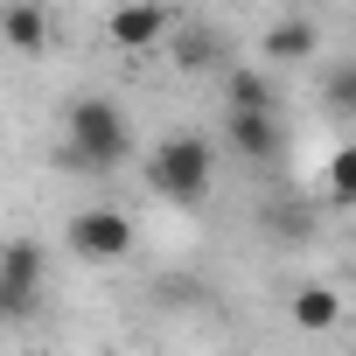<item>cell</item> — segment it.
Masks as SVG:
<instances>
[{
    "instance_id": "obj_11",
    "label": "cell",
    "mask_w": 356,
    "mask_h": 356,
    "mask_svg": "<svg viewBox=\"0 0 356 356\" xmlns=\"http://www.w3.org/2000/svg\"><path fill=\"white\" fill-rule=\"evenodd\" d=\"M217 63H224V35L217 29H182V35H175V70H182V77L217 70Z\"/></svg>"
},
{
    "instance_id": "obj_3",
    "label": "cell",
    "mask_w": 356,
    "mask_h": 356,
    "mask_svg": "<svg viewBox=\"0 0 356 356\" xmlns=\"http://www.w3.org/2000/svg\"><path fill=\"white\" fill-rule=\"evenodd\" d=\"M63 245L84 259V266H119L133 252V217L112 210V203H91V210H70L63 224Z\"/></svg>"
},
{
    "instance_id": "obj_8",
    "label": "cell",
    "mask_w": 356,
    "mask_h": 356,
    "mask_svg": "<svg viewBox=\"0 0 356 356\" xmlns=\"http://www.w3.org/2000/svg\"><path fill=\"white\" fill-rule=\"evenodd\" d=\"M224 140H231V154L238 161H252V168H266V161H280V112H224Z\"/></svg>"
},
{
    "instance_id": "obj_13",
    "label": "cell",
    "mask_w": 356,
    "mask_h": 356,
    "mask_svg": "<svg viewBox=\"0 0 356 356\" xmlns=\"http://www.w3.org/2000/svg\"><path fill=\"white\" fill-rule=\"evenodd\" d=\"M321 98H328V112H356V56H342L321 77Z\"/></svg>"
},
{
    "instance_id": "obj_2",
    "label": "cell",
    "mask_w": 356,
    "mask_h": 356,
    "mask_svg": "<svg viewBox=\"0 0 356 356\" xmlns=\"http://www.w3.org/2000/svg\"><path fill=\"white\" fill-rule=\"evenodd\" d=\"M217 182V147L203 133H168L161 147H147V189L175 210H196Z\"/></svg>"
},
{
    "instance_id": "obj_14",
    "label": "cell",
    "mask_w": 356,
    "mask_h": 356,
    "mask_svg": "<svg viewBox=\"0 0 356 356\" xmlns=\"http://www.w3.org/2000/svg\"><path fill=\"white\" fill-rule=\"evenodd\" d=\"M8 321H15V307H8V293H0V328H8Z\"/></svg>"
},
{
    "instance_id": "obj_7",
    "label": "cell",
    "mask_w": 356,
    "mask_h": 356,
    "mask_svg": "<svg viewBox=\"0 0 356 356\" xmlns=\"http://www.w3.org/2000/svg\"><path fill=\"white\" fill-rule=\"evenodd\" d=\"M42 245L35 238H8V245H0V293H8V307L15 314H29L35 307V293H42Z\"/></svg>"
},
{
    "instance_id": "obj_12",
    "label": "cell",
    "mask_w": 356,
    "mask_h": 356,
    "mask_svg": "<svg viewBox=\"0 0 356 356\" xmlns=\"http://www.w3.org/2000/svg\"><path fill=\"white\" fill-rule=\"evenodd\" d=\"M321 196H328L335 210H356V140H342V147L328 154V168H321Z\"/></svg>"
},
{
    "instance_id": "obj_10",
    "label": "cell",
    "mask_w": 356,
    "mask_h": 356,
    "mask_svg": "<svg viewBox=\"0 0 356 356\" xmlns=\"http://www.w3.org/2000/svg\"><path fill=\"white\" fill-rule=\"evenodd\" d=\"M224 112H280V91L266 63H231L224 70Z\"/></svg>"
},
{
    "instance_id": "obj_6",
    "label": "cell",
    "mask_w": 356,
    "mask_h": 356,
    "mask_svg": "<svg viewBox=\"0 0 356 356\" xmlns=\"http://www.w3.org/2000/svg\"><path fill=\"white\" fill-rule=\"evenodd\" d=\"M342 286L335 280H300L293 293H286V321H293V335H335L342 328Z\"/></svg>"
},
{
    "instance_id": "obj_5",
    "label": "cell",
    "mask_w": 356,
    "mask_h": 356,
    "mask_svg": "<svg viewBox=\"0 0 356 356\" xmlns=\"http://www.w3.org/2000/svg\"><path fill=\"white\" fill-rule=\"evenodd\" d=\"M307 56H321V22L314 15H273L266 29H259V63H307Z\"/></svg>"
},
{
    "instance_id": "obj_4",
    "label": "cell",
    "mask_w": 356,
    "mask_h": 356,
    "mask_svg": "<svg viewBox=\"0 0 356 356\" xmlns=\"http://www.w3.org/2000/svg\"><path fill=\"white\" fill-rule=\"evenodd\" d=\"M168 35H175V15L168 8H112L105 15V42L126 49V56H154Z\"/></svg>"
},
{
    "instance_id": "obj_9",
    "label": "cell",
    "mask_w": 356,
    "mask_h": 356,
    "mask_svg": "<svg viewBox=\"0 0 356 356\" xmlns=\"http://www.w3.org/2000/svg\"><path fill=\"white\" fill-rule=\"evenodd\" d=\"M49 35H56L49 8H35V0H8V8H0V42H8L15 56H42Z\"/></svg>"
},
{
    "instance_id": "obj_1",
    "label": "cell",
    "mask_w": 356,
    "mask_h": 356,
    "mask_svg": "<svg viewBox=\"0 0 356 356\" xmlns=\"http://www.w3.org/2000/svg\"><path fill=\"white\" fill-rule=\"evenodd\" d=\"M133 154V126L119 112V98H77L63 112V161L77 175H119Z\"/></svg>"
}]
</instances>
